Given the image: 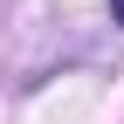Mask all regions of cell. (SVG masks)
I'll return each mask as SVG.
<instances>
[{"label":"cell","instance_id":"cell-1","mask_svg":"<svg viewBox=\"0 0 124 124\" xmlns=\"http://www.w3.org/2000/svg\"><path fill=\"white\" fill-rule=\"evenodd\" d=\"M110 14H117V28H124V0H110Z\"/></svg>","mask_w":124,"mask_h":124}]
</instances>
